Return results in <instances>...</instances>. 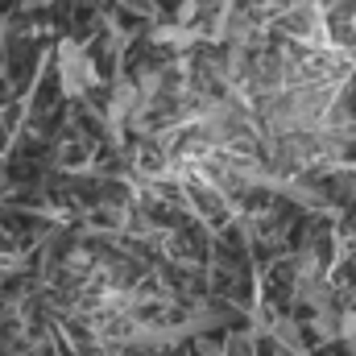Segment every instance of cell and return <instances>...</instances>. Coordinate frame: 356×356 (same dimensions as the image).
<instances>
[{"instance_id": "1", "label": "cell", "mask_w": 356, "mask_h": 356, "mask_svg": "<svg viewBox=\"0 0 356 356\" xmlns=\"http://www.w3.org/2000/svg\"><path fill=\"white\" fill-rule=\"evenodd\" d=\"M311 332H315V340H323V344L340 340V311H336V307H332V311H315V315H311Z\"/></svg>"}, {"instance_id": "4", "label": "cell", "mask_w": 356, "mask_h": 356, "mask_svg": "<svg viewBox=\"0 0 356 356\" xmlns=\"http://www.w3.org/2000/svg\"><path fill=\"white\" fill-rule=\"evenodd\" d=\"M277 356H290V353H277Z\"/></svg>"}, {"instance_id": "3", "label": "cell", "mask_w": 356, "mask_h": 356, "mask_svg": "<svg viewBox=\"0 0 356 356\" xmlns=\"http://www.w3.org/2000/svg\"><path fill=\"white\" fill-rule=\"evenodd\" d=\"M273 332H277V340H282V344H298V323H294V319H277V323H273Z\"/></svg>"}, {"instance_id": "2", "label": "cell", "mask_w": 356, "mask_h": 356, "mask_svg": "<svg viewBox=\"0 0 356 356\" xmlns=\"http://www.w3.org/2000/svg\"><path fill=\"white\" fill-rule=\"evenodd\" d=\"M340 340H356V307H340Z\"/></svg>"}]
</instances>
